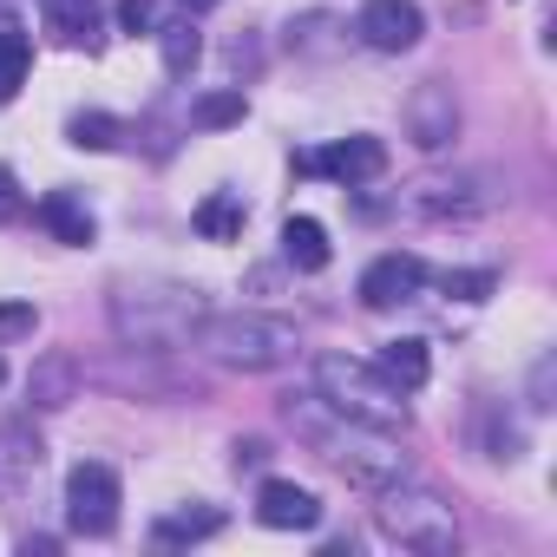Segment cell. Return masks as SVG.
<instances>
[{"instance_id":"13","label":"cell","mask_w":557,"mask_h":557,"mask_svg":"<svg viewBox=\"0 0 557 557\" xmlns=\"http://www.w3.org/2000/svg\"><path fill=\"white\" fill-rule=\"evenodd\" d=\"M79 381H86V374H79V361L53 348V355H40V361H34V374H27V407H34V413H60V407H73V400H79Z\"/></svg>"},{"instance_id":"30","label":"cell","mask_w":557,"mask_h":557,"mask_svg":"<svg viewBox=\"0 0 557 557\" xmlns=\"http://www.w3.org/2000/svg\"><path fill=\"white\" fill-rule=\"evenodd\" d=\"M119 27L125 34H151V0H119Z\"/></svg>"},{"instance_id":"1","label":"cell","mask_w":557,"mask_h":557,"mask_svg":"<svg viewBox=\"0 0 557 557\" xmlns=\"http://www.w3.org/2000/svg\"><path fill=\"white\" fill-rule=\"evenodd\" d=\"M283 413H289V426H296V433L329 459V466H342L355 485L387 492V485H400V479H407V453H400V440H394V433H381V426H361V420L335 413L322 394H289V400H283Z\"/></svg>"},{"instance_id":"21","label":"cell","mask_w":557,"mask_h":557,"mask_svg":"<svg viewBox=\"0 0 557 557\" xmlns=\"http://www.w3.org/2000/svg\"><path fill=\"white\" fill-rule=\"evenodd\" d=\"M66 145H79V151H119L125 145V125L112 112H73L66 119Z\"/></svg>"},{"instance_id":"10","label":"cell","mask_w":557,"mask_h":557,"mask_svg":"<svg viewBox=\"0 0 557 557\" xmlns=\"http://www.w3.org/2000/svg\"><path fill=\"white\" fill-rule=\"evenodd\" d=\"M407 138L420 151H446L459 138V99H453V86H440V79L413 86V99H407Z\"/></svg>"},{"instance_id":"11","label":"cell","mask_w":557,"mask_h":557,"mask_svg":"<svg viewBox=\"0 0 557 557\" xmlns=\"http://www.w3.org/2000/svg\"><path fill=\"white\" fill-rule=\"evenodd\" d=\"M420 289H426V262L407 256V249L374 256L368 275H361V302H368V309H400V302H413Z\"/></svg>"},{"instance_id":"7","label":"cell","mask_w":557,"mask_h":557,"mask_svg":"<svg viewBox=\"0 0 557 557\" xmlns=\"http://www.w3.org/2000/svg\"><path fill=\"white\" fill-rule=\"evenodd\" d=\"M296 171H302V177H335L342 190H361V184H374V177L387 171V145L368 138V132H355V138H335V145H322V151H302Z\"/></svg>"},{"instance_id":"20","label":"cell","mask_w":557,"mask_h":557,"mask_svg":"<svg viewBox=\"0 0 557 557\" xmlns=\"http://www.w3.org/2000/svg\"><path fill=\"white\" fill-rule=\"evenodd\" d=\"M283 256H289L296 269H309V275H315V269H329V256H335V249H329V230H322L315 216H289V223H283Z\"/></svg>"},{"instance_id":"28","label":"cell","mask_w":557,"mask_h":557,"mask_svg":"<svg viewBox=\"0 0 557 557\" xmlns=\"http://www.w3.org/2000/svg\"><path fill=\"white\" fill-rule=\"evenodd\" d=\"M34 322H40V309H34V302H0V342H27V335H34Z\"/></svg>"},{"instance_id":"22","label":"cell","mask_w":557,"mask_h":557,"mask_svg":"<svg viewBox=\"0 0 557 557\" xmlns=\"http://www.w3.org/2000/svg\"><path fill=\"white\" fill-rule=\"evenodd\" d=\"M40 440L27 433V426H0V479H27V472H40Z\"/></svg>"},{"instance_id":"33","label":"cell","mask_w":557,"mask_h":557,"mask_svg":"<svg viewBox=\"0 0 557 557\" xmlns=\"http://www.w3.org/2000/svg\"><path fill=\"white\" fill-rule=\"evenodd\" d=\"M0 381H8V361H0Z\"/></svg>"},{"instance_id":"25","label":"cell","mask_w":557,"mask_h":557,"mask_svg":"<svg viewBox=\"0 0 557 557\" xmlns=\"http://www.w3.org/2000/svg\"><path fill=\"white\" fill-rule=\"evenodd\" d=\"M440 289H446L453 302H485V296L498 289V275H492V269H446Z\"/></svg>"},{"instance_id":"26","label":"cell","mask_w":557,"mask_h":557,"mask_svg":"<svg viewBox=\"0 0 557 557\" xmlns=\"http://www.w3.org/2000/svg\"><path fill=\"white\" fill-rule=\"evenodd\" d=\"M485 453H492V459H505V466H511V459H518V453H524V433H518V426H511V420H498V413H492V420H485Z\"/></svg>"},{"instance_id":"31","label":"cell","mask_w":557,"mask_h":557,"mask_svg":"<svg viewBox=\"0 0 557 557\" xmlns=\"http://www.w3.org/2000/svg\"><path fill=\"white\" fill-rule=\"evenodd\" d=\"M262 459H269V446H262V440H236V472H256Z\"/></svg>"},{"instance_id":"2","label":"cell","mask_w":557,"mask_h":557,"mask_svg":"<svg viewBox=\"0 0 557 557\" xmlns=\"http://www.w3.org/2000/svg\"><path fill=\"white\" fill-rule=\"evenodd\" d=\"M197 355H210L216 368H236V374H269L302 355V335L296 322L283 315H256V309H203L184 335Z\"/></svg>"},{"instance_id":"5","label":"cell","mask_w":557,"mask_h":557,"mask_svg":"<svg viewBox=\"0 0 557 557\" xmlns=\"http://www.w3.org/2000/svg\"><path fill=\"white\" fill-rule=\"evenodd\" d=\"M374 518H381V531H387L394 544H407V550H420V557H453V544H459L453 505H440L433 492H420V485H407V479L381 492Z\"/></svg>"},{"instance_id":"3","label":"cell","mask_w":557,"mask_h":557,"mask_svg":"<svg viewBox=\"0 0 557 557\" xmlns=\"http://www.w3.org/2000/svg\"><path fill=\"white\" fill-rule=\"evenodd\" d=\"M315 394L361 420V426H381V433H407V394L374 368V361H355V355H322L315 361Z\"/></svg>"},{"instance_id":"19","label":"cell","mask_w":557,"mask_h":557,"mask_svg":"<svg viewBox=\"0 0 557 557\" xmlns=\"http://www.w3.org/2000/svg\"><path fill=\"white\" fill-rule=\"evenodd\" d=\"M27 73H34V40H27V27L0 21V106L27 86Z\"/></svg>"},{"instance_id":"16","label":"cell","mask_w":557,"mask_h":557,"mask_svg":"<svg viewBox=\"0 0 557 557\" xmlns=\"http://www.w3.org/2000/svg\"><path fill=\"white\" fill-rule=\"evenodd\" d=\"M223 531V511L216 505H177V511H164L158 524H151V544H203V537H216Z\"/></svg>"},{"instance_id":"4","label":"cell","mask_w":557,"mask_h":557,"mask_svg":"<svg viewBox=\"0 0 557 557\" xmlns=\"http://www.w3.org/2000/svg\"><path fill=\"white\" fill-rule=\"evenodd\" d=\"M203 315V296L197 289H177V283H119L112 289V329L119 342L132 348H171L190 335V322Z\"/></svg>"},{"instance_id":"15","label":"cell","mask_w":557,"mask_h":557,"mask_svg":"<svg viewBox=\"0 0 557 557\" xmlns=\"http://www.w3.org/2000/svg\"><path fill=\"white\" fill-rule=\"evenodd\" d=\"M243 223H249L243 190H210V197L190 210V230H197L203 243H236V236H243Z\"/></svg>"},{"instance_id":"9","label":"cell","mask_w":557,"mask_h":557,"mask_svg":"<svg viewBox=\"0 0 557 557\" xmlns=\"http://www.w3.org/2000/svg\"><path fill=\"white\" fill-rule=\"evenodd\" d=\"M355 34H361L374 53H407V47H420L426 14H420V0H361Z\"/></svg>"},{"instance_id":"8","label":"cell","mask_w":557,"mask_h":557,"mask_svg":"<svg viewBox=\"0 0 557 557\" xmlns=\"http://www.w3.org/2000/svg\"><path fill=\"white\" fill-rule=\"evenodd\" d=\"M420 216H479V210H492L498 203V177L492 171H453V177H420L413 184V197H407Z\"/></svg>"},{"instance_id":"27","label":"cell","mask_w":557,"mask_h":557,"mask_svg":"<svg viewBox=\"0 0 557 557\" xmlns=\"http://www.w3.org/2000/svg\"><path fill=\"white\" fill-rule=\"evenodd\" d=\"M550 394H557V361L537 355V361H531V413H550V407H557Z\"/></svg>"},{"instance_id":"18","label":"cell","mask_w":557,"mask_h":557,"mask_svg":"<svg viewBox=\"0 0 557 557\" xmlns=\"http://www.w3.org/2000/svg\"><path fill=\"white\" fill-rule=\"evenodd\" d=\"M400 394H420L426 387V374H433V355H426V342H413V335H400V342H387L381 348V361H374Z\"/></svg>"},{"instance_id":"17","label":"cell","mask_w":557,"mask_h":557,"mask_svg":"<svg viewBox=\"0 0 557 557\" xmlns=\"http://www.w3.org/2000/svg\"><path fill=\"white\" fill-rule=\"evenodd\" d=\"M47 27H53V40H66V47H99V34H106L99 0H47Z\"/></svg>"},{"instance_id":"6","label":"cell","mask_w":557,"mask_h":557,"mask_svg":"<svg viewBox=\"0 0 557 557\" xmlns=\"http://www.w3.org/2000/svg\"><path fill=\"white\" fill-rule=\"evenodd\" d=\"M66 524L79 537H112L119 531V472L106 459H79L66 472Z\"/></svg>"},{"instance_id":"14","label":"cell","mask_w":557,"mask_h":557,"mask_svg":"<svg viewBox=\"0 0 557 557\" xmlns=\"http://www.w3.org/2000/svg\"><path fill=\"white\" fill-rule=\"evenodd\" d=\"M34 216L53 230V243H73V249H86L92 236H99V223H92V210L73 197V190H47L40 203H34Z\"/></svg>"},{"instance_id":"29","label":"cell","mask_w":557,"mask_h":557,"mask_svg":"<svg viewBox=\"0 0 557 557\" xmlns=\"http://www.w3.org/2000/svg\"><path fill=\"white\" fill-rule=\"evenodd\" d=\"M14 216H27V190H21V177L0 164V223H14Z\"/></svg>"},{"instance_id":"24","label":"cell","mask_w":557,"mask_h":557,"mask_svg":"<svg viewBox=\"0 0 557 557\" xmlns=\"http://www.w3.org/2000/svg\"><path fill=\"white\" fill-rule=\"evenodd\" d=\"M190 125H197V132H223V125H243V86L203 92V99L190 106Z\"/></svg>"},{"instance_id":"12","label":"cell","mask_w":557,"mask_h":557,"mask_svg":"<svg viewBox=\"0 0 557 557\" xmlns=\"http://www.w3.org/2000/svg\"><path fill=\"white\" fill-rule=\"evenodd\" d=\"M256 524H269V531H315L322 524V498L309 485H296V479H262Z\"/></svg>"},{"instance_id":"23","label":"cell","mask_w":557,"mask_h":557,"mask_svg":"<svg viewBox=\"0 0 557 557\" xmlns=\"http://www.w3.org/2000/svg\"><path fill=\"white\" fill-rule=\"evenodd\" d=\"M158 34V53H164V73L171 79H184L190 66H197V53H203V40H197V27L190 21H177V27H151Z\"/></svg>"},{"instance_id":"32","label":"cell","mask_w":557,"mask_h":557,"mask_svg":"<svg viewBox=\"0 0 557 557\" xmlns=\"http://www.w3.org/2000/svg\"><path fill=\"white\" fill-rule=\"evenodd\" d=\"M177 8H184V14H210V8H216V0H177Z\"/></svg>"}]
</instances>
